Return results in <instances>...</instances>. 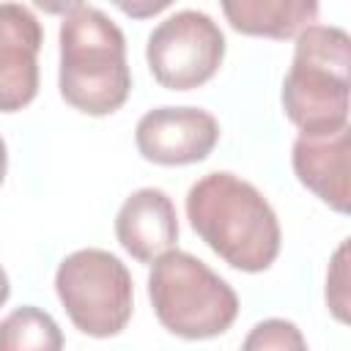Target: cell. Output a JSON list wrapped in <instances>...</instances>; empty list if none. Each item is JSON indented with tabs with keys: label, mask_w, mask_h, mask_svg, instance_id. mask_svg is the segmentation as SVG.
I'll use <instances>...</instances> for the list:
<instances>
[{
	"label": "cell",
	"mask_w": 351,
	"mask_h": 351,
	"mask_svg": "<svg viewBox=\"0 0 351 351\" xmlns=\"http://www.w3.org/2000/svg\"><path fill=\"white\" fill-rule=\"evenodd\" d=\"M148 296L159 324L186 340L217 337L239 315L236 291L184 250H170L151 263Z\"/></svg>",
	"instance_id": "4"
},
{
	"label": "cell",
	"mask_w": 351,
	"mask_h": 351,
	"mask_svg": "<svg viewBox=\"0 0 351 351\" xmlns=\"http://www.w3.org/2000/svg\"><path fill=\"white\" fill-rule=\"evenodd\" d=\"M55 291L71 324L90 337H112L132 318V274L107 250L88 247L66 255L55 271Z\"/></svg>",
	"instance_id": "5"
},
{
	"label": "cell",
	"mask_w": 351,
	"mask_h": 351,
	"mask_svg": "<svg viewBox=\"0 0 351 351\" xmlns=\"http://www.w3.org/2000/svg\"><path fill=\"white\" fill-rule=\"evenodd\" d=\"M60 96L80 112L110 115L129 90L126 38L121 27L96 5L69 3L60 19Z\"/></svg>",
	"instance_id": "2"
},
{
	"label": "cell",
	"mask_w": 351,
	"mask_h": 351,
	"mask_svg": "<svg viewBox=\"0 0 351 351\" xmlns=\"http://www.w3.org/2000/svg\"><path fill=\"white\" fill-rule=\"evenodd\" d=\"M41 22L22 3H0V112L27 107L38 93Z\"/></svg>",
	"instance_id": "8"
},
{
	"label": "cell",
	"mask_w": 351,
	"mask_h": 351,
	"mask_svg": "<svg viewBox=\"0 0 351 351\" xmlns=\"http://www.w3.org/2000/svg\"><path fill=\"white\" fill-rule=\"evenodd\" d=\"M145 58L159 85L170 90H192L208 82L222 66L225 36L208 14L184 8L151 30Z\"/></svg>",
	"instance_id": "6"
},
{
	"label": "cell",
	"mask_w": 351,
	"mask_h": 351,
	"mask_svg": "<svg viewBox=\"0 0 351 351\" xmlns=\"http://www.w3.org/2000/svg\"><path fill=\"white\" fill-rule=\"evenodd\" d=\"M241 351H307V343L293 321L266 318L250 329L241 343Z\"/></svg>",
	"instance_id": "13"
},
{
	"label": "cell",
	"mask_w": 351,
	"mask_h": 351,
	"mask_svg": "<svg viewBox=\"0 0 351 351\" xmlns=\"http://www.w3.org/2000/svg\"><path fill=\"white\" fill-rule=\"evenodd\" d=\"M0 351H63V332L47 310L22 304L0 321Z\"/></svg>",
	"instance_id": "12"
},
{
	"label": "cell",
	"mask_w": 351,
	"mask_h": 351,
	"mask_svg": "<svg viewBox=\"0 0 351 351\" xmlns=\"http://www.w3.org/2000/svg\"><path fill=\"white\" fill-rule=\"evenodd\" d=\"M348 71L351 36L343 27L310 25L299 33L282 107L302 134H335L348 126Z\"/></svg>",
	"instance_id": "3"
},
{
	"label": "cell",
	"mask_w": 351,
	"mask_h": 351,
	"mask_svg": "<svg viewBox=\"0 0 351 351\" xmlns=\"http://www.w3.org/2000/svg\"><path fill=\"white\" fill-rule=\"evenodd\" d=\"M293 173L296 178L315 192L326 206L346 214L351 200V132L348 126L335 134H299L293 143Z\"/></svg>",
	"instance_id": "10"
},
{
	"label": "cell",
	"mask_w": 351,
	"mask_h": 351,
	"mask_svg": "<svg viewBox=\"0 0 351 351\" xmlns=\"http://www.w3.org/2000/svg\"><path fill=\"white\" fill-rule=\"evenodd\" d=\"M219 140V123L200 107H156L148 110L134 129L137 151L156 165L203 162Z\"/></svg>",
	"instance_id": "7"
},
{
	"label": "cell",
	"mask_w": 351,
	"mask_h": 351,
	"mask_svg": "<svg viewBox=\"0 0 351 351\" xmlns=\"http://www.w3.org/2000/svg\"><path fill=\"white\" fill-rule=\"evenodd\" d=\"M195 233L233 269L266 271L280 255V222L269 200L244 178L217 170L186 192Z\"/></svg>",
	"instance_id": "1"
},
{
	"label": "cell",
	"mask_w": 351,
	"mask_h": 351,
	"mask_svg": "<svg viewBox=\"0 0 351 351\" xmlns=\"http://www.w3.org/2000/svg\"><path fill=\"white\" fill-rule=\"evenodd\" d=\"M5 167H8V154H5V143H3V137H0V184H3V178H5Z\"/></svg>",
	"instance_id": "15"
},
{
	"label": "cell",
	"mask_w": 351,
	"mask_h": 351,
	"mask_svg": "<svg viewBox=\"0 0 351 351\" xmlns=\"http://www.w3.org/2000/svg\"><path fill=\"white\" fill-rule=\"evenodd\" d=\"M8 293H11V282H8V274H5V269L0 266V307L5 304Z\"/></svg>",
	"instance_id": "14"
},
{
	"label": "cell",
	"mask_w": 351,
	"mask_h": 351,
	"mask_svg": "<svg viewBox=\"0 0 351 351\" xmlns=\"http://www.w3.org/2000/svg\"><path fill=\"white\" fill-rule=\"evenodd\" d=\"M222 14L230 27L247 36L291 38L310 27L318 16L315 0H228Z\"/></svg>",
	"instance_id": "11"
},
{
	"label": "cell",
	"mask_w": 351,
	"mask_h": 351,
	"mask_svg": "<svg viewBox=\"0 0 351 351\" xmlns=\"http://www.w3.org/2000/svg\"><path fill=\"white\" fill-rule=\"evenodd\" d=\"M115 236L134 261L154 263L159 255L170 252L178 239L173 200L156 186L132 192L115 214Z\"/></svg>",
	"instance_id": "9"
}]
</instances>
